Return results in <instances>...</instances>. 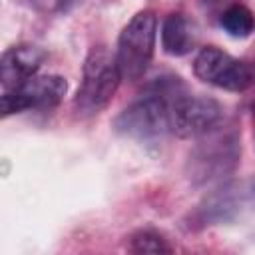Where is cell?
Listing matches in <instances>:
<instances>
[{
    "label": "cell",
    "instance_id": "obj_1",
    "mask_svg": "<svg viewBox=\"0 0 255 255\" xmlns=\"http://www.w3.org/2000/svg\"><path fill=\"white\" fill-rule=\"evenodd\" d=\"M157 34V16L151 10L137 12L122 30L118 40L116 64L122 80H139L151 64Z\"/></svg>",
    "mask_w": 255,
    "mask_h": 255
},
{
    "label": "cell",
    "instance_id": "obj_2",
    "mask_svg": "<svg viewBox=\"0 0 255 255\" xmlns=\"http://www.w3.org/2000/svg\"><path fill=\"white\" fill-rule=\"evenodd\" d=\"M122 74L118 70L116 58L110 56L106 48H94L84 64V78L74 100V106L80 114H96L108 106L114 98Z\"/></svg>",
    "mask_w": 255,
    "mask_h": 255
},
{
    "label": "cell",
    "instance_id": "obj_3",
    "mask_svg": "<svg viewBox=\"0 0 255 255\" xmlns=\"http://www.w3.org/2000/svg\"><path fill=\"white\" fill-rule=\"evenodd\" d=\"M116 129L133 139H157L169 131V104L151 90L126 108L114 122Z\"/></svg>",
    "mask_w": 255,
    "mask_h": 255
},
{
    "label": "cell",
    "instance_id": "obj_4",
    "mask_svg": "<svg viewBox=\"0 0 255 255\" xmlns=\"http://www.w3.org/2000/svg\"><path fill=\"white\" fill-rule=\"evenodd\" d=\"M193 72L201 82L229 92H243L253 82L251 68L245 62L229 56L215 46H207L195 56Z\"/></svg>",
    "mask_w": 255,
    "mask_h": 255
},
{
    "label": "cell",
    "instance_id": "obj_5",
    "mask_svg": "<svg viewBox=\"0 0 255 255\" xmlns=\"http://www.w3.org/2000/svg\"><path fill=\"white\" fill-rule=\"evenodd\" d=\"M221 106L207 96L189 92L169 106V131L179 137H199L221 122Z\"/></svg>",
    "mask_w": 255,
    "mask_h": 255
},
{
    "label": "cell",
    "instance_id": "obj_6",
    "mask_svg": "<svg viewBox=\"0 0 255 255\" xmlns=\"http://www.w3.org/2000/svg\"><path fill=\"white\" fill-rule=\"evenodd\" d=\"M46 54L38 46L20 44L0 56V86L8 92L24 86L40 70Z\"/></svg>",
    "mask_w": 255,
    "mask_h": 255
},
{
    "label": "cell",
    "instance_id": "obj_7",
    "mask_svg": "<svg viewBox=\"0 0 255 255\" xmlns=\"http://www.w3.org/2000/svg\"><path fill=\"white\" fill-rule=\"evenodd\" d=\"M18 92L26 98L32 110L56 108L68 92V84L62 76H32Z\"/></svg>",
    "mask_w": 255,
    "mask_h": 255
},
{
    "label": "cell",
    "instance_id": "obj_8",
    "mask_svg": "<svg viewBox=\"0 0 255 255\" xmlns=\"http://www.w3.org/2000/svg\"><path fill=\"white\" fill-rule=\"evenodd\" d=\"M161 46L169 56H185L195 46V30L181 14H169L161 24Z\"/></svg>",
    "mask_w": 255,
    "mask_h": 255
},
{
    "label": "cell",
    "instance_id": "obj_9",
    "mask_svg": "<svg viewBox=\"0 0 255 255\" xmlns=\"http://www.w3.org/2000/svg\"><path fill=\"white\" fill-rule=\"evenodd\" d=\"M219 24L229 36L245 38L253 32V14L243 4H231L223 10Z\"/></svg>",
    "mask_w": 255,
    "mask_h": 255
},
{
    "label": "cell",
    "instance_id": "obj_10",
    "mask_svg": "<svg viewBox=\"0 0 255 255\" xmlns=\"http://www.w3.org/2000/svg\"><path fill=\"white\" fill-rule=\"evenodd\" d=\"M129 249L133 253H169L171 247L165 243V239L155 231H137L131 235Z\"/></svg>",
    "mask_w": 255,
    "mask_h": 255
},
{
    "label": "cell",
    "instance_id": "obj_11",
    "mask_svg": "<svg viewBox=\"0 0 255 255\" xmlns=\"http://www.w3.org/2000/svg\"><path fill=\"white\" fill-rule=\"evenodd\" d=\"M233 197V187H225V189H219V191H215L207 201H205V207H203V211H205V219L209 217V219H225L227 215V211H231V209H235L237 207V203L239 201H233L231 199Z\"/></svg>",
    "mask_w": 255,
    "mask_h": 255
},
{
    "label": "cell",
    "instance_id": "obj_12",
    "mask_svg": "<svg viewBox=\"0 0 255 255\" xmlns=\"http://www.w3.org/2000/svg\"><path fill=\"white\" fill-rule=\"evenodd\" d=\"M24 110H30V106L18 90L0 96V120H4L8 116H14V114H20Z\"/></svg>",
    "mask_w": 255,
    "mask_h": 255
},
{
    "label": "cell",
    "instance_id": "obj_13",
    "mask_svg": "<svg viewBox=\"0 0 255 255\" xmlns=\"http://www.w3.org/2000/svg\"><path fill=\"white\" fill-rule=\"evenodd\" d=\"M205 2H211V4H221V2H229V0H205Z\"/></svg>",
    "mask_w": 255,
    "mask_h": 255
}]
</instances>
